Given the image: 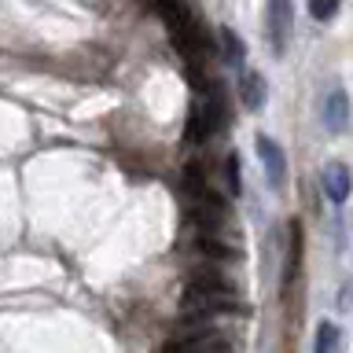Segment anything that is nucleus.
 <instances>
[{"instance_id": "f257e3e1", "label": "nucleus", "mask_w": 353, "mask_h": 353, "mask_svg": "<svg viewBox=\"0 0 353 353\" xmlns=\"http://www.w3.org/2000/svg\"><path fill=\"white\" fill-rule=\"evenodd\" d=\"M165 353H232V342L203 316H192L184 331L165 342Z\"/></svg>"}, {"instance_id": "f03ea898", "label": "nucleus", "mask_w": 353, "mask_h": 353, "mask_svg": "<svg viewBox=\"0 0 353 353\" xmlns=\"http://www.w3.org/2000/svg\"><path fill=\"white\" fill-rule=\"evenodd\" d=\"M228 118V107H225V96H221V85H210L206 96L192 107V121H188V140L192 143H206L214 132L225 125Z\"/></svg>"}, {"instance_id": "7ed1b4c3", "label": "nucleus", "mask_w": 353, "mask_h": 353, "mask_svg": "<svg viewBox=\"0 0 353 353\" xmlns=\"http://www.w3.org/2000/svg\"><path fill=\"white\" fill-rule=\"evenodd\" d=\"M265 26H269L272 52L283 55V52H287V41H291V33H294V8H291V0H269Z\"/></svg>"}, {"instance_id": "20e7f679", "label": "nucleus", "mask_w": 353, "mask_h": 353, "mask_svg": "<svg viewBox=\"0 0 353 353\" xmlns=\"http://www.w3.org/2000/svg\"><path fill=\"white\" fill-rule=\"evenodd\" d=\"M320 188H324V195H327L331 206H342V203L350 199V192H353V173H350V165H346V162H327L324 173H320Z\"/></svg>"}, {"instance_id": "39448f33", "label": "nucleus", "mask_w": 353, "mask_h": 353, "mask_svg": "<svg viewBox=\"0 0 353 353\" xmlns=\"http://www.w3.org/2000/svg\"><path fill=\"white\" fill-rule=\"evenodd\" d=\"M324 129L335 132V137H342V132L350 129V96H346V88H339V85L324 96Z\"/></svg>"}, {"instance_id": "423d86ee", "label": "nucleus", "mask_w": 353, "mask_h": 353, "mask_svg": "<svg viewBox=\"0 0 353 353\" xmlns=\"http://www.w3.org/2000/svg\"><path fill=\"white\" fill-rule=\"evenodd\" d=\"M258 159L265 165V176H269L272 188H283V176H287V159H283V148L276 143L272 137H258Z\"/></svg>"}, {"instance_id": "0eeeda50", "label": "nucleus", "mask_w": 353, "mask_h": 353, "mask_svg": "<svg viewBox=\"0 0 353 353\" xmlns=\"http://www.w3.org/2000/svg\"><path fill=\"white\" fill-rule=\"evenodd\" d=\"M236 92H239V103L247 107V110H258L265 103V77L258 70H243Z\"/></svg>"}, {"instance_id": "6e6552de", "label": "nucleus", "mask_w": 353, "mask_h": 353, "mask_svg": "<svg viewBox=\"0 0 353 353\" xmlns=\"http://www.w3.org/2000/svg\"><path fill=\"white\" fill-rule=\"evenodd\" d=\"M195 250L206 254V258H217V261H236V258H239V247H236V243H225L217 232H203V236L195 239Z\"/></svg>"}, {"instance_id": "1a4fd4ad", "label": "nucleus", "mask_w": 353, "mask_h": 353, "mask_svg": "<svg viewBox=\"0 0 353 353\" xmlns=\"http://www.w3.org/2000/svg\"><path fill=\"white\" fill-rule=\"evenodd\" d=\"M313 353H346V335L335 320H324L316 327V339H313Z\"/></svg>"}, {"instance_id": "9d476101", "label": "nucleus", "mask_w": 353, "mask_h": 353, "mask_svg": "<svg viewBox=\"0 0 353 353\" xmlns=\"http://www.w3.org/2000/svg\"><path fill=\"white\" fill-rule=\"evenodd\" d=\"M217 37H221V52H225V59H228V63H243V59H247V44H243V37H239L236 30L221 26Z\"/></svg>"}, {"instance_id": "9b49d317", "label": "nucleus", "mask_w": 353, "mask_h": 353, "mask_svg": "<svg viewBox=\"0 0 353 353\" xmlns=\"http://www.w3.org/2000/svg\"><path fill=\"white\" fill-rule=\"evenodd\" d=\"M342 0H309V15H313L316 22H331L335 19V11H339Z\"/></svg>"}, {"instance_id": "f8f14e48", "label": "nucleus", "mask_w": 353, "mask_h": 353, "mask_svg": "<svg viewBox=\"0 0 353 353\" xmlns=\"http://www.w3.org/2000/svg\"><path fill=\"white\" fill-rule=\"evenodd\" d=\"M225 173H228V188H232V192H243V181H239V159H236V154H228V159H225Z\"/></svg>"}]
</instances>
